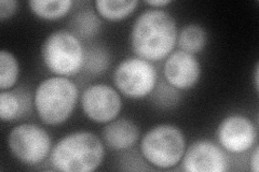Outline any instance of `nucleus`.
<instances>
[{
    "label": "nucleus",
    "mask_w": 259,
    "mask_h": 172,
    "mask_svg": "<svg viewBox=\"0 0 259 172\" xmlns=\"http://www.w3.org/2000/svg\"><path fill=\"white\" fill-rule=\"evenodd\" d=\"M177 34L176 22L171 14L161 9H149L134 21L130 43L135 56L157 62L173 52Z\"/></svg>",
    "instance_id": "obj_1"
},
{
    "label": "nucleus",
    "mask_w": 259,
    "mask_h": 172,
    "mask_svg": "<svg viewBox=\"0 0 259 172\" xmlns=\"http://www.w3.org/2000/svg\"><path fill=\"white\" fill-rule=\"evenodd\" d=\"M105 156L101 139L90 132H75L63 137L50 153L51 166L63 172H91Z\"/></svg>",
    "instance_id": "obj_2"
},
{
    "label": "nucleus",
    "mask_w": 259,
    "mask_h": 172,
    "mask_svg": "<svg viewBox=\"0 0 259 172\" xmlns=\"http://www.w3.org/2000/svg\"><path fill=\"white\" fill-rule=\"evenodd\" d=\"M78 98L79 92L74 82L55 76L40 82L35 93V108L46 125H61L74 112Z\"/></svg>",
    "instance_id": "obj_3"
},
{
    "label": "nucleus",
    "mask_w": 259,
    "mask_h": 172,
    "mask_svg": "<svg viewBox=\"0 0 259 172\" xmlns=\"http://www.w3.org/2000/svg\"><path fill=\"white\" fill-rule=\"evenodd\" d=\"M144 159L159 169H171L183 159L186 138L175 125L160 124L149 129L141 141Z\"/></svg>",
    "instance_id": "obj_4"
},
{
    "label": "nucleus",
    "mask_w": 259,
    "mask_h": 172,
    "mask_svg": "<svg viewBox=\"0 0 259 172\" xmlns=\"http://www.w3.org/2000/svg\"><path fill=\"white\" fill-rule=\"evenodd\" d=\"M84 54L80 39L68 30L53 31L41 46L45 66L60 77L75 76L83 69Z\"/></svg>",
    "instance_id": "obj_5"
},
{
    "label": "nucleus",
    "mask_w": 259,
    "mask_h": 172,
    "mask_svg": "<svg viewBox=\"0 0 259 172\" xmlns=\"http://www.w3.org/2000/svg\"><path fill=\"white\" fill-rule=\"evenodd\" d=\"M157 80L155 66L137 56L121 62L113 73L117 89L130 99H143L150 95L157 85Z\"/></svg>",
    "instance_id": "obj_6"
},
{
    "label": "nucleus",
    "mask_w": 259,
    "mask_h": 172,
    "mask_svg": "<svg viewBox=\"0 0 259 172\" xmlns=\"http://www.w3.org/2000/svg\"><path fill=\"white\" fill-rule=\"evenodd\" d=\"M8 147L19 161L35 166L50 156L51 138L47 130L32 123H24L12 128L8 135Z\"/></svg>",
    "instance_id": "obj_7"
},
{
    "label": "nucleus",
    "mask_w": 259,
    "mask_h": 172,
    "mask_svg": "<svg viewBox=\"0 0 259 172\" xmlns=\"http://www.w3.org/2000/svg\"><path fill=\"white\" fill-rule=\"evenodd\" d=\"M81 108L84 116L99 124H107L117 119L122 109L118 91L107 84H93L81 96Z\"/></svg>",
    "instance_id": "obj_8"
},
{
    "label": "nucleus",
    "mask_w": 259,
    "mask_h": 172,
    "mask_svg": "<svg viewBox=\"0 0 259 172\" xmlns=\"http://www.w3.org/2000/svg\"><path fill=\"white\" fill-rule=\"evenodd\" d=\"M216 137L225 151L242 154L249 151L256 143L257 128L247 117L232 114L222 120L216 130Z\"/></svg>",
    "instance_id": "obj_9"
},
{
    "label": "nucleus",
    "mask_w": 259,
    "mask_h": 172,
    "mask_svg": "<svg viewBox=\"0 0 259 172\" xmlns=\"http://www.w3.org/2000/svg\"><path fill=\"white\" fill-rule=\"evenodd\" d=\"M183 167L187 172H225L228 159L221 146L209 140H198L186 147Z\"/></svg>",
    "instance_id": "obj_10"
},
{
    "label": "nucleus",
    "mask_w": 259,
    "mask_h": 172,
    "mask_svg": "<svg viewBox=\"0 0 259 172\" xmlns=\"http://www.w3.org/2000/svg\"><path fill=\"white\" fill-rule=\"evenodd\" d=\"M163 72L169 85L178 91H188L200 80L201 65L196 56L180 50L166 57Z\"/></svg>",
    "instance_id": "obj_11"
},
{
    "label": "nucleus",
    "mask_w": 259,
    "mask_h": 172,
    "mask_svg": "<svg viewBox=\"0 0 259 172\" xmlns=\"http://www.w3.org/2000/svg\"><path fill=\"white\" fill-rule=\"evenodd\" d=\"M102 136L110 150L125 151L131 149L139 140L140 128L128 119H115L104 127Z\"/></svg>",
    "instance_id": "obj_12"
},
{
    "label": "nucleus",
    "mask_w": 259,
    "mask_h": 172,
    "mask_svg": "<svg viewBox=\"0 0 259 172\" xmlns=\"http://www.w3.org/2000/svg\"><path fill=\"white\" fill-rule=\"evenodd\" d=\"M176 43L184 52L198 54L203 51L207 43V34L198 24H188L178 31Z\"/></svg>",
    "instance_id": "obj_13"
},
{
    "label": "nucleus",
    "mask_w": 259,
    "mask_h": 172,
    "mask_svg": "<svg viewBox=\"0 0 259 172\" xmlns=\"http://www.w3.org/2000/svg\"><path fill=\"white\" fill-rule=\"evenodd\" d=\"M136 0H97V14L109 22H119L131 15L137 6Z\"/></svg>",
    "instance_id": "obj_14"
},
{
    "label": "nucleus",
    "mask_w": 259,
    "mask_h": 172,
    "mask_svg": "<svg viewBox=\"0 0 259 172\" xmlns=\"http://www.w3.org/2000/svg\"><path fill=\"white\" fill-rule=\"evenodd\" d=\"M29 106L25 94L12 91H2L0 93V118L4 122L13 121L21 118Z\"/></svg>",
    "instance_id": "obj_15"
},
{
    "label": "nucleus",
    "mask_w": 259,
    "mask_h": 172,
    "mask_svg": "<svg viewBox=\"0 0 259 172\" xmlns=\"http://www.w3.org/2000/svg\"><path fill=\"white\" fill-rule=\"evenodd\" d=\"M30 10L38 18L46 21H56L66 15L74 2L72 0H30Z\"/></svg>",
    "instance_id": "obj_16"
},
{
    "label": "nucleus",
    "mask_w": 259,
    "mask_h": 172,
    "mask_svg": "<svg viewBox=\"0 0 259 172\" xmlns=\"http://www.w3.org/2000/svg\"><path fill=\"white\" fill-rule=\"evenodd\" d=\"M101 25L100 15L90 9L79 11L70 22L71 32L81 39H91L96 36Z\"/></svg>",
    "instance_id": "obj_17"
},
{
    "label": "nucleus",
    "mask_w": 259,
    "mask_h": 172,
    "mask_svg": "<svg viewBox=\"0 0 259 172\" xmlns=\"http://www.w3.org/2000/svg\"><path fill=\"white\" fill-rule=\"evenodd\" d=\"M20 76V64L9 51H0V89L9 91Z\"/></svg>",
    "instance_id": "obj_18"
},
{
    "label": "nucleus",
    "mask_w": 259,
    "mask_h": 172,
    "mask_svg": "<svg viewBox=\"0 0 259 172\" xmlns=\"http://www.w3.org/2000/svg\"><path fill=\"white\" fill-rule=\"evenodd\" d=\"M109 63V54L103 46H91L85 51L83 69L89 75L99 76L108 69Z\"/></svg>",
    "instance_id": "obj_19"
},
{
    "label": "nucleus",
    "mask_w": 259,
    "mask_h": 172,
    "mask_svg": "<svg viewBox=\"0 0 259 172\" xmlns=\"http://www.w3.org/2000/svg\"><path fill=\"white\" fill-rule=\"evenodd\" d=\"M178 89L169 85L167 82H160L153 89L152 101L161 109H171L180 102L181 95Z\"/></svg>",
    "instance_id": "obj_20"
},
{
    "label": "nucleus",
    "mask_w": 259,
    "mask_h": 172,
    "mask_svg": "<svg viewBox=\"0 0 259 172\" xmlns=\"http://www.w3.org/2000/svg\"><path fill=\"white\" fill-rule=\"evenodd\" d=\"M18 7L19 3L15 0H0V21L9 20L18 10Z\"/></svg>",
    "instance_id": "obj_21"
},
{
    "label": "nucleus",
    "mask_w": 259,
    "mask_h": 172,
    "mask_svg": "<svg viewBox=\"0 0 259 172\" xmlns=\"http://www.w3.org/2000/svg\"><path fill=\"white\" fill-rule=\"evenodd\" d=\"M171 3V0H148V2H146L148 6L153 7V9H160V8H163Z\"/></svg>",
    "instance_id": "obj_22"
},
{
    "label": "nucleus",
    "mask_w": 259,
    "mask_h": 172,
    "mask_svg": "<svg viewBox=\"0 0 259 172\" xmlns=\"http://www.w3.org/2000/svg\"><path fill=\"white\" fill-rule=\"evenodd\" d=\"M250 168L254 172H258L259 170V149L256 147L254 153H253V156L250 158Z\"/></svg>",
    "instance_id": "obj_23"
},
{
    "label": "nucleus",
    "mask_w": 259,
    "mask_h": 172,
    "mask_svg": "<svg viewBox=\"0 0 259 172\" xmlns=\"http://www.w3.org/2000/svg\"><path fill=\"white\" fill-rule=\"evenodd\" d=\"M258 72H259V69H258V64L256 65V68H255V76H254V79H255V88L256 91H258Z\"/></svg>",
    "instance_id": "obj_24"
}]
</instances>
